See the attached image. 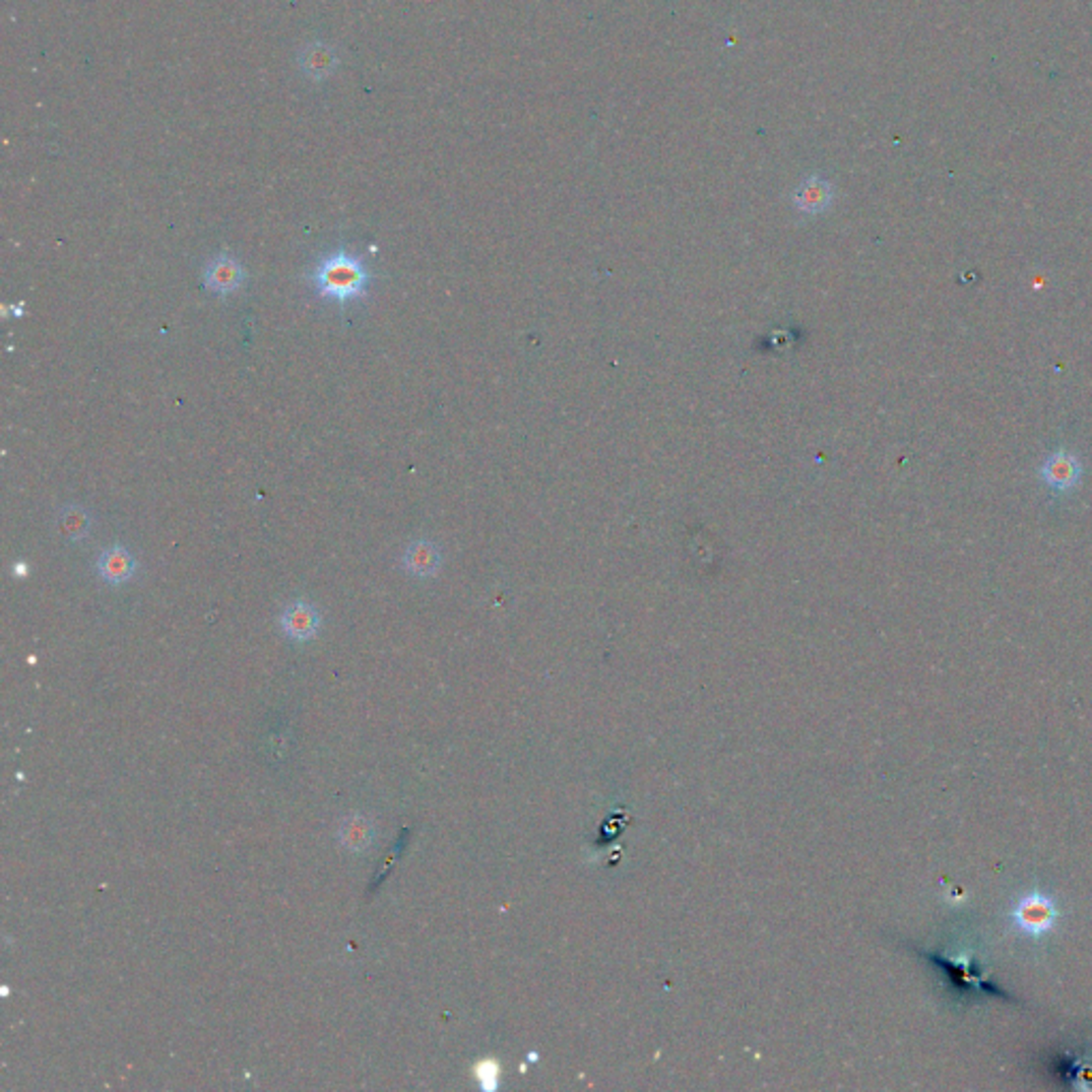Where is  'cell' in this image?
I'll use <instances>...</instances> for the list:
<instances>
[{
    "label": "cell",
    "instance_id": "cell-8",
    "mask_svg": "<svg viewBox=\"0 0 1092 1092\" xmlns=\"http://www.w3.org/2000/svg\"><path fill=\"white\" fill-rule=\"evenodd\" d=\"M402 565L408 574L417 578H431L440 570L442 552L435 543L427 541V538H418V541H413L406 546Z\"/></svg>",
    "mask_w": 1092,
    "mask_h": 1092
},
{
    "label": "cell",
    "instance_id": "cell-1",
    "mask_svg": "<svg viewBox=\"0 0 1092 1092\" xmlns=\"http://www.w3.org/2000/svg\"><path fill=\"white\" fill-rule=\"evenodd\" d=\"M369 269L361 256L351 254L344 248L320 259L310 274V282L318 297L338 305L363 299L369 289Z\"/></svg>",
    "mask_w": 1092,
    "mask_h": 1092
},
{
    "label": "cell",
    "instance_id": "cell-4",
    "mask_svg": "<svg viewBox=\"0 0 1092 1092\" xmlns=\"http://www.w3.org/2000/svg\"><path fill=\"white\" fill-rule=\"evenodd\" d=\"M203 285L208 290L226 297L246 285V269L230 252H221L205 265Z\"/></svg>",
    "mask_w": 1092,
    "mask_h": 1092
},
{
    "label": "cell",
    "instance_id": "cell-7",
    "mask_svg": "<svg viewBox=\"0 0 1092 1092\" xmlns=\"http://www.w3.org/2000/svg\"><path fill=\"white\" fill-rule=\"evenodd\" d=\"M1080 477H1082L1080 459H1077L1071 453H1067V451L1052 453L1042 466L1044 482L1050 484L1052 489H1057V491L1073 489V486L1080 482Z\"/></svg>",
    "mask_w": 1092,
    "mask_h": 1092
},
{
    "label": "cell",
    "instance_id": "cell-2",
    "mask_svg": "<svg viewBox=\"0 0 1092 1092\" xmlns=\"http://www.w3.org/2000/svg\"><path fill=\"white\" fill-rule=\"evenodd\" d=\"M924 958L931 960L932 965L943 973L949 988L962 996H998L1013 1000L1005 991H1000L993 980L988 978L984 967L978 962V954L973 947L967 945H954L949 949H934V952H920Z\"/></svg>",
    "mask_w": 1092,
    "mask_h": 1092
},
{
    "label": "cell",
    "instance_id": "cell-3",
    "mask_svg": "<svg viewBox=\"0 0 1092 1092\" xmlns=\"http://www.w3.org/2000/svg\"><path fill=\"white\" fill-rule=\"evenodd\" d=\"M1013 924L1020 929V932L1029 936H1044L1059 922V909L1057 903L1044 892H1029L1022 901L1013 907Z\"/></svg>",
    "mask_w": 1092,
    "mask_h": 1092
},
{
    "label": "cell",
    "instance_id": "cell-5",
    "mask_svg": "<svg viewBox=\"0 0 1092 1092\" xmlns=\"http://www.w3.org/2000/svg\"><path fill=\"white\" fill-rule=\"evenodd\" d=\"M280 627L289 638L305 642L318 634L320 629V612L314 604L297 600L289 604V607L280 614Z\"/></svg>",
    "mask_w": 1092,
    "mask_h": 1092
},
{
    "label": "cell",
    "instance_id": "cell-12",
    "mask_svg": "<svg viewBox=\"0 0 1092 1092\" xmlns=\"http://www.w3.org/2000/svg\"><path fill=\"white\" fill-rule=\"evenodd\" d=\"M336 51L325 43H314L301 54V69L312 80H325V77L336 71Z\"/></svg>",
    "mask_w": 1092,
    "mask_h": 1092
},
{
    "label": "cell",
    "instance_id": "cell-10",
    "mask_svg": "<svg viewBox=\"0 0 1092 1092\" xmlns=\"http://www.w3.org/2000/svg\"><path fill=\"white\" fill-rule=\"evenodd\" d=\"M830 201H832L830 184L824 182V179H817V177L806 179V182L801 184L799 190H796V195H794L796 208H799L801 212H806V214L824 212L830 205Z\"/></svg>",
    "mask_w": 1092,
    "mask_h": 1092
},
{
    "label": "cell",
    "instance_id": "cell-6",
    "mask_svg": "<svg viewBox=\"0 0 1092 1092\" xmlns=\"http://www.w3.org/2000/svg\"><path fill=\"white\" fill-rule=\"evenodd\" d=\"M96 572L109 585H124L137 574V559L124 545H111L98 555Z\"/></svg>",
    "mask_w": 1092,
    "mask_h": 1092
},
{
    "label": "cell",
    "instance_id": "cell-11",
    "mask_svg": "<svg viewBox=\"0 0 1092 1092\" xmlns=\"http://www.w3.org/2000/svg\"><path fill=\"white\" fill-rule=\"evenodd\" d=\"M58 525H60V532L62 536L67 538L69 543H84L88 541L90 532H93V515L82 506L77 504H69L60 510L58 515Z\"/></svg>",
    "mask_w": 1092,
    "mask_h": 1092
},
{
    "label": "cell",
    "instance_id": "cell-9",
    "mask_svg": "<svg viewBox=\"0 0 1092 1092\" xmlns=\"http://www.w3.org/2000/svg\"><path fill=\"white\" fill-rule=\"evenodd\" d=\"M338 839L346 850L365 852L371 841H374V824H371L369 817L358 813L344 817L338 830Z\"/></svg>",
    "mask_w": 1092,
    "mask_h": 1092
}]
</instances>
